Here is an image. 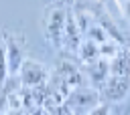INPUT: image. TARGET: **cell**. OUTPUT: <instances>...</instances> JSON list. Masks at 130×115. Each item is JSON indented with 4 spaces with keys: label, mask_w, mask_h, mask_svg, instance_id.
Segmentation results:
<instances>
[{
    "label": "cell",
    "mask_w": 130,
    "mask_h": 115,
    "mask_svg": "<svg viewBox=\"0 0 130 115\" xmlns=\"http://www.w3.org/2000/svg\"><path fill=\"white\" fill-rule=\"evenodd\" d=\"M49 77H51V71L37 59H24V63H22V67L18 71V81L26 89H35V87L47 85Z\"/></svg>",
    "instance_id": "obj_2"
},
{
    "label": "cell",
    "mask_w": 130,
    "mask_h": 115,
    "mask_svg": "<svg viewBox=\"0 0 130 115\" xmlns=\"http://www.w3.org/2000/svg\"><path fill=\"white\" fill-rule=\"evenodd\" d=\"M10 77L8 73V61H6V48H4V40L0 36V87L6 83V79Z\"/></svg>",
    "instance_id": "obj_11"
},
{
    "label": "cell",
    "mask_w": 130,
    "mask_h": 115,
    "mask_svg": "<svg viewBox=\"0 0 130 115\" xmlns=\"http://www.w3.org/2000/svg\"><path fill=\"white\" fill-rule=\"evenodd\" d=\"M75 54L81 59L83 65H89V63H93V61L100 59V44L93 42L91 38L83 36V40H81V44H79V48H77Z\"/></svg>",
    "instance_id": "obj_10"
},
{
    "label": "cell",
    "mask_w": 130,
    "mask_h": 115,
    "mask_svg": "<svg viewBox=\"0 0 130 115\" xmlns=\"http://www.w3.org/2000/svg\"><path fill=\"white\" fill-rule=\"evenodd\" d=\"M2 40H4V48H6V61H8V73L10 75H18L26 54H24V44H22V38L16 36L14 32H8L4 30L2 34Z\"/></svg>",
    "instance_id": "obj_3"
},
{
    "label": "cell",
    "mask_w": 130,
    "mask_h": 115,
    "mask_svg": "<svg viewBox=\"0 0 130 115\" xmlns=\"http://www.w3.org/2000/svg\"><path fill=\"white\" fill-rule=\"evenodd\" d=\"M85 73H87V79H89L91 87L100 91V87H102V85L108 81V77L112 75V71H110V61L100 56L98 61L85 65Z\"/></svg>",
    "instance_id": "obj_8"
},
{
    "label": "cell",
    "mask_w": 130,
    "mask_h": 115,
    "mask_svg": "<svg viewBox=\"0 0 130 115\" xmlns=\"http://www.w3.org/2000/svg\"><path fill=\"white\" fill-rule=\"evenodd\" d=\"M49 115H75V111L71 109V105L67 101H63V103L55 105L53 109H49Z\"/></svg>",
    "instance_id": "obj_14"
},
{
    "label": "cell",
    "mask_w": 130,
    "mask_h": 115,
    "mask_svg": "<svg viewBox=\"0 0 130 115\" xmlns=\"http://www.w3.org/2000/svg\"><path fill=\"white\" fill-rule=\"evenodd\" d=\"M12 115H24V111H16V113H12Z\"/></svg>",
    "instance_id": "obj_15"
},
{
    "label": "cell",
    "mask_w": 130,
    "mask_h": 115,
    "mask_svg": "<svg viewBox=\"0 0 130 115\" xmlns=\"http://www.w3.org/2000/svg\"><path fill=\"white\" fill-rule=\"evenodd\" d=\"M130 93V77L110 75L108 81L100 87V95L106 103H122Z\"/></svg>",
    "instance_id": "obj_4"
},
{
    "label": "cell",
    "mask_w": 130,
    "mask_h": 115,
    "mask_svg": "<svg viewBox=\"0 0 130 115\" xmlns=\"http://www.w3.org/2000/svg\"><path fill=\"white\" fill-rule=\"evenodd\" d=\"M118 50H120V46H118L112 38L100 44V56H102V59H108V61H110V59H114V56H116V52H118Z\"/></svg>",
    "instance_id": "obj_12"
},
{
    "label": "cell",
    "mask_w": 130,
    "mask_h": 115,
    "mask_svg": "<svg viewBox=\"0 0 130 115\" xmlns=\"http://www.w3.org/2000/svg\"><path fill=\"white\" fill-rule=\"evenodd\" d=\"M81 40H83V30H81L77 18L73 14H67V22H65V30H63L61 46L65 50H69V52H77Z\"/></svg>",
    "instance_id": "obj_6"
},
{
    "label": "cell",
    "mask_w": 130,
    "mask_h": 115,
    "mask_svg": "<svg viewBox=\"0 0 130 115\" xmlns=\"http://www.w3.org/2000/svg\"><path fill=\"white\" fill-rule=\"evenodd\" d=\"M110 71H112V75L130 77V50L128 48H120L116 52V56L110 59Z\"/></svg>",
    "instance_id": "obj_9"
},
{
    "label": "cell",
    "mask_w": 130,
    "mask_h": 115,
    "mask_svg": "<svg viewBox=\"0 0 130 115\" xmlns=\"http://www.w3.org/2000/svg\"><path fill=\"white\" fill-rule=\"evenodd\" d=\"M8 115H12V113H8Z\"/></svg>",
    "instance_id": "obj_16"
},
{
    "label": "cell",
    "mask_w": 130,
    "mask_h": 115,
    "mask_svg": "<svg viewBox=\"0 0 130 115\" xmlns=\"http://www.w3.org/2000/svg\"><path fill=\"white\" fill-rule=\"evenodd\" d=\"M85 115H112V107H110V103L100 101V103H98V105H93Z\"/></svg>",
    "instance_id": "obj_13"
},
{
    "label": "cell",
    "mask_w": 130,
    "mask_h": 115,
    "mask_svg": "<svg viewBox=\"0 0 130 115\" xmlns=\"http://www.w3.org/2000/svg\"><path fill=\"white\" fill-rule=\"evenodd\" d=\"M53 73H55L57 77H61V79L71 87V91L77 89V87H81L83 75H81V69H79L75 63H71V61H67V59H61V61L57 63V67L53 69Z\"/></svg>",
    "instance_id": "obj_7"
},
{
    "label": "cell",
    "mask_w": 130,
    "mask_h": 115,
    "mask_svg": "<svg viewBox=\"0 0 130 115\" xmlns=\"http://www.w3.org/2000/svg\"><path fill=\"white\" fill-rule=\"evenodd\" d=\"M67 103L71 105V109L75 111V115H77V109H79V107L89 111L93 105L100 103V91L93 89V87H77V89H73V91L69 93Z\"/></svg>",
    "instance_id": "obj_5"
},
{
    "label": "cell",
    "mask_w": 130,
    "mask_h": 115,
    "mask_svg": "<svg viewBox=\"0 0 130 115\" xmlns=\"http://www.w3.org/2000/svg\"><path fill=\"white\" fill-rule=\"evenodd\" d=\"M65 22H67V12H65V8H61V6H51V8L45 12V18H43L45 38H47V42H51V44L57 46V48H61Z\"/></svg>",
    "instance_id": "obj_1"
}]
</instances>
